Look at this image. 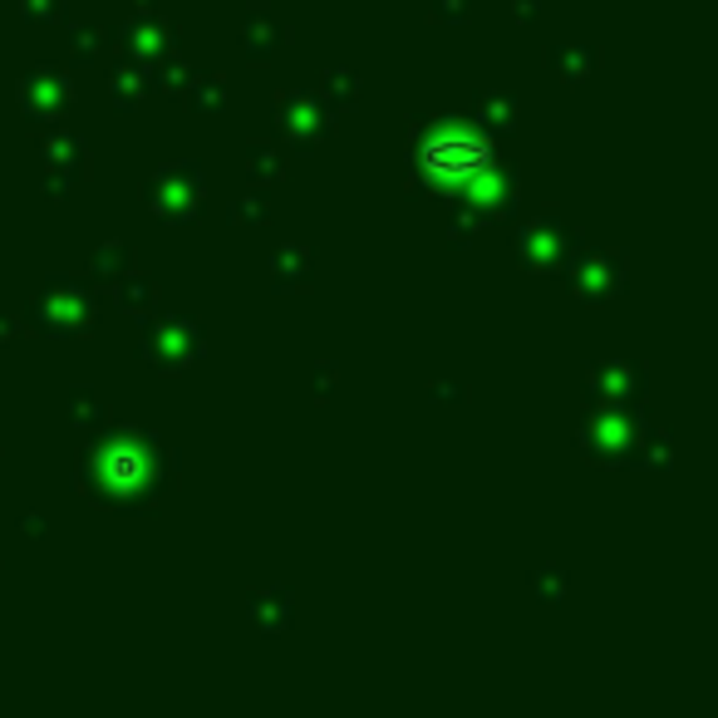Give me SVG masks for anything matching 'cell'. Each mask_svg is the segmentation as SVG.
I'll use <instances>...</instances> for the list:
<instances>
[{
  "mask_svg": "<svg viewBox=\"0 0 718 718\" xmlns=\"http://www.w3.org/2000/svg\"><path fill=\"white\" fill-rule=\"evenodd\" d=\"M423 163H429V173H448V177L478 173V168H487V144L472 134H443L423 148Z\"/></svg>",
  "mask_w": 718,
  "mask_h": 718,
  "instance_id": "obj_1",
  "label": "cell"
}]
</instances>
